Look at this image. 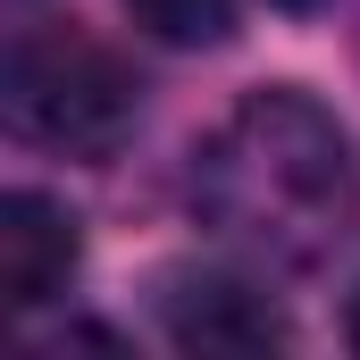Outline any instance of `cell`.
I'll use <instances>...</instances> for the list:
<instances>
[{
    "label": "cell",
    "instance_id": "cell-7",
    "mask_svg": "<svg viewBox=\"0 0 360 360\" xmlns=\"http://www.w3.org/2000/svg\"><path fill=\"white\" fill-rule=\"evenodd\" d=\"M269 8H319V0H269Z\"/></svg>",
    "mask_w": 360,
    "mask_h": 360
},
{
    "label": "cell",
    "instance_id": "cell-6",
    "mask_svg": "<svg viewBox=\"0 0 360 360\" xmlns=\"http://www.w3.org/2000/svg\"><path fill=\"white\" fill-rule=\"evenodd\" d=\"M344 335H352V352H360V293H352V310H344Z\"/></svg>",
    "mask_w": 360,
    "mask_h": 360
},
{
    "label": "cell",
    "instance_id": "cell-4",
    "mask_svg": "<svg viewBox=\"0 0 360 360\" xmlns=\"http://www.w3.org/2000/svg\"><path fill=\"white\" fill-rule=\"evenodd\" d=\"M76 218L51 201V193H8L0 201V302L8 310H34L51 302L68 276H76Z\"/></svg>",
    "mask_w": 360,
    "mask_h": 360
},
{
    "label": "cell",
    "instance_id": "cell-5",
    "mask_svg": "<svg viewBox=\"0 0 360 360\" xmlns=\"http://www.w3.org/2000/svg\"><path fill=\"white\" fill-rule=\"evenodd\" d=\"M134 8V25L143 34H160V42H226L235 34V0H126Z\"/></svg>",
    "mask_w": 360,
    "mask_h": 360
},
{
    "label": "cell",
    "instance_id": "cell-2",
    "mask_svg": "<svg viewBox=\"0 0 360 360\" xmlns=\"http://www.w3.org/2000/svg\"><path fill=\"white\" fill-rule=\"evenodd\" d=\"M8 117L51 151H109L134 117V76L109 42L76 25H42V34H17L8 51Z\"/></svg>",
    "mask_w": 360,
    "mask_h": 360
},
{
    "label": "cell",
    "instance_id": "cell-3",
    "mask_svg": "<svg viewBox=\"0 0 360 360\" xmlns=\"http://www.w3.org/2000/svg\"><path fill=\"white\" fill-rule=\"evenodd\" d=\"M160 319H168V335L184 352H276L285 344L276 302L252 293V285H235V276H176Z\"/></svg>",
    "mask_w": 360,
    "mask_h": 360
},
{
    "label": "cell",
    "instance_id": "cell-1",
    "mask_svg": "<svg viewBox=\"0 0 360 360\" xmlns=\"http://www.w3.org/2000/svg\"><path fill=\"white\" fill-rule=\"evenodd\" d=\"M193 210L260 269H319L352 226V151L335 109L293 84L243 92L193 151Z\"/></svg>",
    "mask_w": 360,
    "mask_h": 360
}]
</instances>
